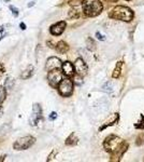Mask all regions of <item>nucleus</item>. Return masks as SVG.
I'll return each mask as SVG.
<instances>
[{
  "label": "nucleus",
  "instance_id": "nucleus-8",
  "mask_svg": "<svg viewBox=\"0 0 144 162\" xmlns=\"http://www.w3.org/2000/svg\"><path fill=\"white\" fill-rule=\"evenodd\" d=\"M73 66H74V72H77V75H80L81 77H84L87 75L88 67H87L86 63L82 59H77Z\"/></svg>",
  "mask_w": 144,
  "mask_h": 162
},
{
  "label": "nucleus",
  "instance_id": "nucleus-10",
  "mask_svg": "<svg viewBox=\"0 0 144 162\" xmlns=\"http://www.w3.org/2000/svg\"><path fill=\"white\" fill-rule=\"evenodd\" d=\"M66 26H67V24L66 22H58L54 24V25H52L50 28V32L52 35H54V36H59V35H61L63 32H65V29H66Z\"/></svg>",
  "mask_w": 144,
  "mask_h": 162
},
{
  "label": "nucleus",
  "instance_id": "nucleus-4",
  "mask_svg": "<svg viewBox=\"0 0 144 162\" xmlns=\"http://www.w3.org/2000/svg\"><path fill=\"white\" fill-rule=\"evenodd\" d=\"M57 88H58L59 94L63 97H68L73 92V82L71 79H69V77H67L65 79H61Z\"/></svg>",
  "mask_w": 144,
  "mask_h": 162
},
{
  "label": "nucleus",
  "instance_id": "nucleus-34",
  "mask_svg": "<svg viewBox=\"0 0 144 162\" xmlns=\"http://www.w3.org/2000/svg\"><path fill=\"white\" fill-rule=\"evenodd\" d=\"M128 1H129V0H128Z\"/></svg>",
  "mask_w": 144,
  "mask_h": 162
},
{
  "label": "nucleus",
  "instance_id": "nucleus-31",
  "mask_svg": "<svg viewBox=\"0 0 144 162\" xmlns=\"http://www.w3.org/2000/svg\"><path fill=\"white\" fill-rule=\"evenodd\" d=\"M107 1H109V2H116L117 0H107Z\"/></svg>",
  "mask_w": 144,
  "mask_h": 162
},
{
  "label": "nucleus",
  "instance_id": "nucleus-6",
  "mask_svg": "<svg viewBox=\"0 0 144 162\" xmlns=\"http://www.w3.org/2000/svg\"><path fill=\"white\" fill-rule=\"evenodd\" d=\"M63 79V72H60V68L58 69H53V70H50L49 74H47V80H49V83L53 88H57L59 84V82Z\"/></svg>",
  "mask_w": 144,
  "mask_h": 162
},
{
  "label": "nucleus",
  "instance_id": "nucleus-21",
  "mask_svg": "<svg viewBox=\"0 0 144 162\" xmlns=\"http://www.w3.org/2000/svg\"><path fill=\"white\" fill-rule=\"evenodd\" d=\"M103 90L107 91V92H112V91H113L112 83H110V82H107V83H105V84L103 86Z\"/></svg>",
  "mask_w": 144,
  "mask_h": 162
},
{
  "label": "nucleus",
  "instance_id": "nucleus-5",
  "mask_svg": "<svg viewBox=\"0 0 144 162\" xmlns=\"http://www.w3.org/2000/svg\"><path fill=\"white\" fill-rule=\"evenodd\" d=\"M35 143H36V138L33 136H25L14 143L13 148L15 150H26V149L30 148Z\"/></svg>",
  "mask_w": 144,
  "mask_h": 162
},
{
  "label": "nucleus",
  "instance_id": "nucleus-15",
  "mask_svg": "<svg viewBox=\"0 0 144 162\" xmlns=\"http://www.w3.org/2000/svg\"><path fill=\"white\" fill-rule=\"evenodd\" d=\"M32 74H33V67L30 65V66H28V67L22 72L21 77H22L23 79H28V78H30V77L32 76Z\"/></svg>",
  "mask_w": 144,
  "mask_h": 162
},
{
  "label": "nucleus",
  "instance_id": "nucleus-19",
  "mask_svg": "<svg viewBox=\"0 0 144 162\" xmlns=\"http://www.w3.org/2000/svg\"><path fill=\"white\" fill-rule=\"evenodd\" d=\"M69 18H80V13H79V11H77L75 9H71L70 11H69Z\"/></svg>",
  "mask_w": 144,
  "mask_h": 162
},
{
  "label": "nucleus",
  "instance_id": "nucleus-13",
  "mask_svg": "<svg viewBox=\"0 0 144 162\" xmlns=\"http://www.w3.org/2000/svg\"><path fill=\"white\" fill-rule=\"evenodd\" d=\"M122 66H123L122 61L117 62L116 66H115V69H114V72H113V74H112V77L114 79H118V78L121 77V74H122Z\"/></svg>",
  "mask_w": 144,
  "mask_h": 162
},
{
  "label": "nucleus",
  "instance_id": "nucleus-29",
  "mask_svg": "<svg viewBox=\"0 0 144 162\" xmlns=\"http://www.w3.org/2000/svg\"><path fill=\"white\" fill-rule=\"evenodd\" d=\"M19 26H21V28H22L23 30H25V29H26V25H25L24 23H21V25H19Z\"/></svg>",
  "mask_w": 144,
  "mask_h": 162
},
{
  "label": "nucleus",
  "instance_id": "nucleus-7",
  "mask_svg": "<svg viewBox=\"0 0 144 162\" xmlns=\"http://www.w3.org/2000/svg\"><path fill=\"white\" fill-rule=\"evenodd\" d=\"M42 109H41L40 105L39 104H33V107H32V115L30 117V126H37L39 120H42Z\"/></svg>",
  "mask_w": 144,
  "mask_h": 162
},
{
  "label": "nucleus",
  "instance_id": "nucleus-1",
  "mask_svg": "<svg viewBox=\"0 0 144 162\" xmlns=\"http://www.w3.org/2000/svg\"><path fill=\"white\" fill-rule=\"evenodd\" d=\"M104 149L112 155V158H121L122 155L126 151L128 145L124 140L116 135H110L108 136L103 143Z\"/></svg>",
  "mask_w": 144,
  "mask_h": 162
},
{
  "label": "nucleus",
  "instance_id": "nucleus-32",
  "mask_svg": "<svg viewBox=\"0 0 144 162\" xmlns=\"http://www.w3.org/2000/svg\"><path fill=\"white\" fill-rule=\"evenodd\" d=\"M3 32V26L0 27V32Z\"/></svg>",
  "mask_w": 144,
  "mask_h": 162
},
{
  "label": "nucleus",
  "instance_id": "nucleus-22",
  "mask_svg": "<svg viewBox=\"0 0 144 162\" xmlns=\"http://www.w3.org/2000/svg\"><path fill=\"white\" fill-rule=\"evenodd\" d=\"M9 8H10V10L12 11V13H13V15H14V16L16 18V16H17V15H18V10L16 9L15 7H13V5H10Z\"/></svg>",
  "mask_w": 144,
  "mask_h": 162
},
{
  "label": "nucleus",
  "instance_id": "nucleus-3",
  "mask_svg": "<svg viewBox=\"0 0 144 162\" xmlns=\"http://www.w3.org/2000/svg\"><path fill=\"white\" fill-rule=\"evenodd\" d=\"M109 16L114 20L123 21V22H130L133 18V12L125 5H117L109 13Z\"/></svg>",
  "mask_w": 144,
  "mask_h": 162
},
{
  "label": "nucleus",
  "instance_id": "nucleus-27",
  "mask_svg": "<svg viewBox=\"0 0 144 162\" xmlns=\"http://www.w3.org/2000/svg\"><path fill=\"white\" fill-rule=\"evenodd\" d=\"M3 74H5V67H3V65H0V77Z\"/></svg>",
  "mask_w": 144,
  "mask_h": 162
},
{
  "label": "nucleus",
  "instance_id": "nucleus-20",
  "mask_svg": "<svg viewBox=\"0 0 144 162\" xmlns=\"http://www.w3.org/2000/svg\"><path fill=\"white\" fill-rule=\"evenodd\" d=\"M5 96H7V91L3 86H0V104L5 101Z\"/></svg>",
  "mask_w": 144,
  "mask_h": 162
},
{
  "label": "nucleus",
  "instance_id": "nucleus-17",
  "mask_svg": "<svg viewBox=\"0 0 144 162\" xmlns=\"http://www.w3.org/2000/svg\"><path fill=\"white\" fill-rule=\"evenodd\" d=\"M73 80H72V82H73V84H77V86H81L82 83H83V80H82V77L80 76V75H73Z\"/></svg>",
  "mask_w": 144,
  "mask_h": 162
},
{
  "label": "nucleus",
  "instance_id": "nucleus-12",
  "mask_svg": "<svg viewBox=\"0 0 144 162\" xmlns=\"http://www.w3.org/2000/svg\"><path fill=\"white\" fill-rule=\"evenodd\" d=\"M56 50H57V52H59V53L65 54L69 51V45L65 41H59L58 43L56 45Z\"/></svg>",
  "mask_w": 144,
  "mask_h": 162
},
{
  "label": "nucleus",
  "instance_id": "nucleus-14",
  "mask_svg": "<svg viewBox=\"0 0 144 162\" xmlns=\"http://www.w3.org/2000/svg\"><path fill=\"white\" fill-rule=\"evenodd\" d=\"M77 142H79V138L77 137L75 133H72L66 140V145H68V146H74V145L77 144Z\"/></svg>",
  "mask_w": 144,
  "mask_h": 162
},
{
  "label": "nucleus",
  "instance_id": "nucleus-26",
  "mask_svg": "<svg viewBox=\"0 0 144 162\" xmlns=\"http://www.w3.org/2000/svg\"><path fill=\"white\" fill-rule=\"evenodd\" d=\"M79 3H80V1H77V0H73V1H70V2H69V5H72V7L79 5Z\"/></svg>",
  "mask_w": 144,
  "mask_h": 162
},
{
  "label": "nucleus",
  "instance_id": "nucleus-28",
  "mask_svg": "<svg viewBox=\"0 0 144 162\" xmlns=\"http://www.w3.org/2000/svg\"><path fill=\"white\" fill-rule=\"evenodd\" d=\"M55 155H56V151H53V153H51L50 156H49V158H47V161H51V160L53 159V157H54Z\"/></svg>",
  "mask_w": 144,
  "mask_h": 162
},
{
  "label": "nucleus",
  "instance_id": "nucleus-18",
  "mask_svg": "<svg viewBox=\"0 0 144 162\" xmlns=\"http://www.w3.org/2000/svg\"><path fill=\"white\" fill-rule=\"evenodd\" d=\"M87 48H88V50H90V51L96 50V43H95V41L93 40L91 38H88V39H87Z\"/></svg>",
  "mask_w": 144,
  "mask_h": 162
},
{
  "label": "nucleus",
  "instance_id": "nucleus-2",
  "mask_svg": "<svg viewBox=\"0 0 144 162\" xmlns=\"http://www.w3.org/2000/svg\"><path fill=\"white\" fill-rule=\"evenodd\" d=\"M83 12L88 18L98 16L103 9V5L100 0H83L82 2Z\"/></svg>",
  "mask_w": 144,
  "mask_h": 162
},
{
  "label": "nucleus",
  "instance_id": "nucleus-30",
  "mask_svg": "<svg viewBox=\"0 0 144 162\" xmlns=\"http://www.w3.org/2000/svg\"><path fill=\"white\" fill-rule=\"evenodd\" d=\"M2 115H3V109H2V107L0 106V118L2 117Z\"/></svg>",
  "mask_w": 144,
  "mask_h": 162
},
{
  "label": "nucleus",
  "instance_id": "nucleus-9",
  "mask_svg": "<svg viewBox=\"0 0 144 162\" xmlns=\"http://www.w3.org/2000/svg\"><path fill=\"white\" fill-rule=\"evenodd\" d=\"M61 61L58 59V57H50V59L46 61V65H45V68H46V72H50V70H53V69H58V68H61Z\"/></svg>",
  "mask_w": 144,
  "mask_h": 162
},
{
  "label": "nucleus",
  "instance_id": "nucleus-25",
  "mask_svg": "<svg viewBox=\"0 0 144 162\" xmlns=\"http://www.w3.org/2000/svg\"><path fill=\"white\" fill-rule=\"evenodd\" d=\"M56 118H57V113H55V111H53V113L50 115V119H51V120H55Z\"/></svg>",
  "mask_w": 144,
  "mask_h": 162
},
{
  "label": "nucleus",
  "instance_id": "nucleus-16",
  "mask_svg": "<svg viewBox=\"0 0 144 162\" xmlns=\"http://www.w3.org/2000/svg\"><path fill=\"white\" fill-rule=\"evenodd\" d=\"M13 84H14L13 78H7V80L5 82V90H11L13 88Z\"/></svg>",
  "mask_w": 144,
  "mask_h": 162
},
{
  "label": "nucleus",
  "instance_id": "nucleus-23",
  "mask_svg": "<svg viewBox=\"0 0 144 162\" xmlns=\"http://www.w3.org/2000/svg\"><path fill=\"white\" fill-rule=\"evenodd\" d=\"M144 143V134H142V136L140 135L139 137H138V140H137V145L140 146V145H142Z\"/></svg>",
  "mask_w": 144,
  "mask_h": 162
},
{
  "label": "nucleus",
  "instance_id": "nucleus-33",
  "mask_svg": "<svg viewBox=\"0 0 144 162\" xmlns=\"http://www.w3.org/2000/svg\"><path fill=\"white\" fill-rule=\"evenodd\" d=\"M5 1H9V0H5Z\"/></svg>",
  "mask_w": 144,
  "mask_h": 162
},
{
  "label": "nucleus",
  "instance_id": "nucleus-11",
  "mask_svg": "<svg viewBox=\"0 0 144 162\" xmlns=\"http://www.w3.org/2000/svg\"><path fill=\"white\" fill-rule=\"evenodd\" d=\"M61 72L66 77H72L74 75V66L73 64L70 63V62H65V63L61 64Z\"/></svg>",
  "mask_w": 144,
  "mask_h": 162
},
{
  "label": "nucleus",
  "instance_id": "nucleus-24",
  "mask_svg": "<svg viewBox=\"0 0 144 162\" xmlns=\"http://www.w3.org/2000/svg\"><path fill=\"white\" fill-rule=\"evenodd\" d=\"M96 37H97V39L100 41H104L105 40V38H104V36H102L100 32H96Z\"/></svg>",
  "mask_w": 144,
  "mask_h": 162
}]
</instances>
